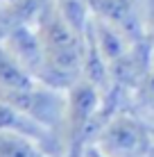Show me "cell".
Wrapping results in <instances>:
<instances>
[{
    "instance_id": "obj_16",
    "label": "cell",
    "mask_w": 154,
    "mask_h": 157,
    "mask_svg": "<svg viewBox=\"0 0 154 157\" xmlns=\"http://www.w3.org/2000/svg\"><path fill=\"white\" fill-rule=\"evenodd\" d=\"M152 130H154V125H152Z\"/></svg>"
},
{
    "instance_id": "obj_6",
    "label": "cell",
    "mask_w": 154,
    "mask_h": 157,
    "mask_svg": "<svg viewBox=\"0 0 154 157\" xmlns=\"http://www.w3.org/2000/svg\"><path fill=\"white\" fill-rule=\"evenodd\" d=\"M0 130L18 132L23 137L32 139V141H36L50 157H63L66 155V146H63V141L52 130H48L39 121L30 118L27 114H23L20 109L12 107L5 100H0Z\"/></svg>"
},
{
    "instance_id": "obj_7",
    "label": "cell",
    "mask_w": 154,
    "mask_h": 157,
    "mask_svg": "<svg viewBox=\"0 0 154 157\" xmlns=\"http://www.w3.org/2000/svg\"><path fill=\"white\" fill-rule=\"evenodd\" d=\"M2 43L20 62V66H23L36 82L43 84V80H45V57H43V48H41V41H39L34 23L16 28Z\"/></svg>"
},
{
    "instance_id": "obj_10",
    "label": "cell",
    "mask_w": 154,
    "mask_h": 157,
    "mask_svg": "<svg viewBox=\"0 0 154 157\" xmlns=\"http://www.w3.org/2000/svg\"><path fill=\"white\" fill-rule=\"evenodd\" d=\"M0 157H50L36 141L18 132L0 130Z\"/></svg>"
},
{
    "instance_id": "obj_8",
    "label": "cell",
    "mask_w": 154,
    "mask_h": 157,
    "mask_svg": "<svg viewBox=\"0 0 154 157\" xmlns=\"http://www.w3.org/2000/svg\"><path fill=\"white\" fill-rule=\"evenodd\" d=\"M91 32H93V39L98 43L100 52L104 55V59H107L109 64L116 62L118 57H123L131 46V41L127 39L118 28H113L107 21L95 18V16H91Z\"/></svg>"
},
{
    "instance_id": "obj_14",
    "label": "cell",
    "mask_w": 154,
    "mask_h": 157,
    "mask_svg": "<svg viewBox=\"0 0 154 157\" xmlns=\"http://www.w3.org/2000/svg\"><path fill=\"white\" fill-rule=\"evenodd\" d=\"M63 157H73V155H63Z\"/></svg>"
},
{
    "instance_id": "obj_12",
    "label": "cell",
    "mask_w": 154,
    "mask_h": 157,
    "mask_svg": "<svg viewBox=\"0 0 154 157\" xmlns=\"http://www.w3.org/2000/svg\"><path fill=\"white\" fill-rule=\"evenodd\" d=\"M82 157H109V155L104 153V150L100 148L98 144H88L86 148L82 150Z\"/></svg>"
},
{
    "instance_id": "obj_13",
    "label": "cell",
    "mask_w": 154,
    "mask_h": 157,
    "mask_svg": "<svg viewBox=\"0 0 154 157\" xmlns=\"http://www.w3.org/2000/svg\"><path fill=\"white\" fill-rule=\"evenodd\" d=\"M2 2H14V0H2Z\"/></svg>"
},
{
    "instance_id": "obj_15",
    "label": "cell",
    "mask_w": 154,
    "mask_h": 157,
    "mask_svg": "<svg viewBox=\"0 0 154 157\" xmlns=\"http://www.w3.org/2000/svg\"><path fill=\"white\" fill-rule=\"evenodd\" d=\"M150 157H154V153H152V155H150Z\"/></svg>"
},
{
    "instance_id": "obj_11",
    "label": "cell",
    "mask_w": 154,
    "mask_h": 157,
    "mask_svg": "<svg viewBox=\"0 0 154 157\" xmlns=\"http://www.w3.org/2000/svg\"><path fill=\"white\" fill-rule=\"evenodd\" d=\"M131 109H134L136 114L154 118V66H152V71L143 78V82L138 84V89L134 91ZM152 125H154V123H152Z\"/></svg>"
},
{
    "instance_id": "obj_5",
    "label": "cell",
    "mask_w": 154,
    "mask_h": 157,
    "mask_svg": "<svg viewBox=\"0 0 154 157\" xmlns=\"http://www.w3.org/2000/svg\"><path fill=\"white\" fill-rule=\"evenodd\" d=\"M91 16L118 28L131 43L147 36L145 21L141 16V0H86Z\"/></svg>"
},
{
    "instance_id": "obj_1",
    "label": "cell",
    "mask_w": 154,
    "mask_h": 157,
    "mask_svg": "<svg viewBox=\"0 0 154 157\" xmlns=\"http://www.w3.org/2000/svg\"><path fill=\"white\" fill-rule=\"evenodd\" d=\"M45 57V86L68 91L84 71V34L61 16L55 0H48L34 21Z\"/></svg>"
},
{
    "instance_id": "obj_3",
    "label": "cell",
    "mask_w": 154,
    "mask_h": 157,
    "mask_svg": "<svg viewBox=\"0 0 154 157\" xmlns=\"http://www.w3.org/2000/svg\"><path fill=\"white\" fill-rule=\"evenodd\" d=\"M95 144L109 157H150L154 153V130L134 109H123L111 116Z\"/></svg>"
},
{
    "instance_id": "obj_9",
    "label": "cell",
    "mask_w": 154,
    "mask_h": 157,
    "mask_svg": "<svg viewBox=\"0 0 154 157\" xmlns=\"http://www.w3.org/2000/svg\"><path fill=\"white\" fill-rule=\"evenodd\" d=\"M32 84H36V80L20 66L9 48L0 43V89H27Z\"/></svg>"
},
{
    "instance_id": "obj_2",
    "label": "cell",
    "mask_w": 154,
    "mask_h": 157,
    "mask_svg": "<svg viewBox=\"0 0 154 157\" xmlns=\"http://www.w3.org/2000/svg\"><path fill=\"white\" fill-rule=\"evenodd\" d=\"M100 105H102V91L84 78H79L66 91V125H63L66 155L82 157V150L93 144V123Z\"/></svg>"
},
{
    "instance_id": "obj_4",
    "label": "cell",
    "mask_w": 154,
    "mask_h": 157,
    "mask_svg": "<svg viewBox=\"0 0 154 157\" xmlns=\"http://www.w3.org/2000/svg\"><path fill=\"white\" fill-rule=\"evenodd\" d=\"M0 100L9 102L30 118L57 134L63 141V125H66V91L52 89L41 82L27 89H0ZM66 146V141H63Z\"/></svg>"
}]
</instances>
